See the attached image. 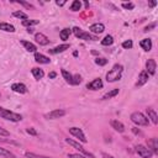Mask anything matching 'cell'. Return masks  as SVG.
Wrapping results in <instances>:
<instances>
[{"label": "cell", "instance_id": "52a82bcc", "mask_svg": "<svg viewBox=\"0 0 158 158\" xmlns=\"http://www.w3.org/2000/svg\"><path fill=\"white\" fill-rule=\"evenodd\" d=\"M69 132L74 136L76 139H78L80 142H83V143H87L88 142V140L85 137V135H84V132L82 131V129H79V127H70Z\"/></svg>", "mask_w": 158, "mask_h": 158}, {"label": "cell", "instance_id": "2e32d148", "mask_svg": "<svg viewBox=\"0 0 158 158\" xmlns=\"http://www.w3.org/2000/svg\"><path fill=\"white\" fill-rule=\"evenodd\" d=\"M69 47H70L69 43H64V45L57 46V47L52 48V49H48V52H49V53H52V55H57V53H62V52H64V51L69 49Z\"/></svg>", "mask_w": 158, "mask_h": 158}, {"label": "cell", "instance_id": "60d3db41", "mask_svg": "<svg viewBox=\"0 0 158 158\" xmlns=\"http://www.w3.org/2000/svg\"><path fill=\"white\" fill-rule=\"evenodd\" d=\"M10 133H9V131H6L5 129H3V127H0V136H9Z\"/></svg>", "mask_w": 158, "mask_h": 158}, {"label": "cell", "instance_id": "3957f363", "mask_svg": "<svg viewBox=\"0 0 158 158\" xmlns=\"http://www.w3.org/2000/svg\"><path fill=\"white\" fill-rule=\"evenodd\" d=\"M72 31H73V34H74L79 40H84V41H97V40H98L97 36L91 35L90 32H85V31L82 30V28L78 27V26L73 27Z\"/></svg>", "mask_w": 158, "mask_h": 158}, {"label": "cell", "instance_id": "f6af8a7d", "mask_svg": "<svg viewBox=\"0 0 158 158\" xmlns=\"http://www.w3.org/2000/svg\"><path fill=\"white\" fill-rule=\"evenodd\" d=\"M56 4H57L58 6H63V5L66 4V1H59V0H58V1H56Z\"/></svg>", "mask_w": 158, "mask_h": 158}, {"label": "cell", "instance_id": "9c48e42d", "mask_svg": "<svg viewBox=\"0 0 158 158\" xmlns=\"http://www.w3.org/2000/svg\"><path fill=\"white\" fill-rule=\"evenodd\" d=\"M156 68H157V63L154 59H148L146 62V72L148 76H154L156 74Z\"/></svg>", "mask_w": 158, "mask_h": 158}, {"label": "cell", "instance_id": "e575fe53", "mask_svg": "<svg viewBox=\"0 0 158 158\" xmlns=\"http://www.w3.org/2000/svg\"><path fill=\"white\" fill-rule=\"evenodd\" d=\"M17 3H19V4H21V5H24V6H25V7H27V9L35 10V6H34L32 4H30V3H26V1H24V0H19Z\"/></svg>", "mask_w": 158, "mask_h": 158}, {"label": "cell", "instance_id": "8992f818", "mask_svg": "<svg viewBox=\"0 0 158 158\" xmlns=\"http://www.w3.org/2000/svg\"><path fill=\"white\" fill-rule=\"evenodd\" d=\"M135 148H136L137 154L142 158H152V156H153V153L151 152V150L148 148V147H146L143 145H137Z\"/></svg>", "mask_w": 158, "mask_h": 158}, {"label": "cell", "instance_id": "d590c367", "mask_svg": "<svg viewBox=\"0 0 158 158\" xmlns=\"http://www.w3.org/2000/svg\"><path fill=\"white\" fill-rule=\"evenodd\" d=\"M121 6H122L124 9H126V10H133L135 4H133V3H122Z\"/></svg>", "mask_w": 158, "mask_h": 158}, {"label": "cell", "instance_id": "7a4b0ae2", "mask_svg": "<svg viewBox=\"0 0 158 158\" xmlns=\"http://www.w3.org/2000/svg\"><path fill=\"white\" fill-rule=\"evenodd\" d=\"M0 118L1 119H5V120H9V121H13V122H19L22 120V116L20 114H16V112H13L7 109H4L0 106Z\"/></svg>", "mask_w": 158, "mask_h": 158}, {"label": "cell", "instance_id": "30bf717a", "mask_svg": "<svg viewBox=\"0 0 158 158\" xmlns=\"http://www.w3.org/2000/svg\"><path fill=\"white\" fill-rule=\"evenodd\" d=\"M103 85H104L103 80L100 78H95L94 80H91L90 83L87 84V89H89V90H99V89L103 88Z\"/></svg>", "mask_w": 158, "mask_h": 158}, {"label": "cell", "instance_id": "1f68e13d", "mask_svg": "<svg viewBox=\"0 0 158 158\" xmlns=\"http://www.w3.org/2000/svg\"><path fill=\"white\" fill-rule=\"evenodd\" d=\"M25 156H26L27 158H51V157H47V156H41V154L32 153V152H26Z\"/></svg>", "mask_w": 158, "mask_h": 158}, {"label": "cell", "instance_id": "7dc6e473", "mask_svg": "<svg viewBox=\"0 0 158 158\" xmlns=\"http://www.w3.org/2000/svg\"><path fill=\"white\" fill-rule=\"evenodd\" d=\"M148 4H150V6H152V7H153V6H156V5H157V1H150Z\"/></svg>", "mask_w": 158, "mask_h": 158}, {"label": "cell", "instance_id": "4dcf8cb0", "mask_svg": "<svg viewBox=\"0 0 158 158\" xmlns=\"http://www.w3.org/2000/svg\"><path fill=\"white\" fill-rule=\"evenodd\" d=\"M13 16H15V17H17V19H22V21L28 19L27 14H25V13H22V11H14V13H13Z\"/></svg>", "mask_w": 158, "mask_h": 158}, {"label": "cell", "instance_id": "c3c4849f", "mask_svg": "<svg viewBox=\"0 0 158 158\" xmlns=\"http://www.w3.org/2000/svg\"><path fill=\"white\" fill-rule=\"evenodd\" d=\"M84 4H85V7H87V9H89V3H88V1H85Z\"/></svg>", "mask_w": 158, "mask_h": 158}, {"label": "cell", "instance_id": "8fae6325", "mask_svg": "<svg viewBox=\"0 0 158 158\" xmlns=\"http://www.w3.org/2000/svg\"><path fill=\"white\" fill-rule=\"evenodd\" d=\"M35 40H36V42H37L40 46H47L49 43V38L46 35L41 34V32H37L35 35Z\"/></svg>", "mask_w": 158, "mask_h": 158}, {"label": "cell", "instance_id": "7402d4cb", "mask_svg": "<svg viewBox=\"0 0 158 158\" xmlns=\"http://www.w3.org/2000/svg\"><path fill=\"white\" fill-rule=\"evenodd\" d=\"M21 45H22L25 47V49L28 52H36V49H37V47L32 43V42H28V41H21Z\"/></svg>", "mask_w": 158, "mask_h": 158}, {"label": "cell", "instance_id": "836d02e7", "mask_svg": "<svg viewBox=\"0 0 158 158\" xmlns=\"http://www.w3.org/2000/svg\"><path fill=\"white\" fill-rule=\"evenodd\" d=\"M132 46H133V43H132L131 40H127V41L122 42V47H124L125 49H130V48H132Z\"/></svg>", "mask_w": 158, "mask_h": 158}, {"label": "cell", "instance_id": "7c38bea8", "mask_svg": "<svg viewBox=\"0 0 158 158\" xmlns=\"http://www.w3.org/2000/svg\"><path fill=\"white\" fill-rule=\"evenodd\" d=\"M104 30H105V26H104L103 24H100V22L93 24V25L89 26V31H90L91 34H97V35H99V34H103V32H104Z\"/></svg>", "mask_w": 158, "mask_h": 158}, {"label": "cell", "instance_id": "681fc988", "mask_svg": "<svg viewBox=\"0 0 158 158\" xmlns=\"http://www.w3.org/2000/svg\"><path fill=\"white\" fill-rule=\"evenodd\" d=\"M0 97H1V94H0Z\"/></svg>", "mask_w": 158, "mask_h": 158}, {"label": "cell", "instance_id": "b9f144b4", "mask_svg": "<svg viewBox=\"0 0 158 158\" xmlns=\"http://www.w3.org/2000/svg\"><path fill=\"white\" fill-rule=\"evenodd\" d=\"M132 132H133L135 135H140V136H142V132H141L140 130H137V127H133V129H132Z\"/></svg>", "mask_w": 158, "mask_h": 158}, {"label": "cell", "instance_id": "d4e9b609", "mask_svg": "<svg viewBox=\"0 0 158 158\" xmlns=\"http://www.w3.org/2000/svg\"><path fill=\"white\" fill-rule=\"evenodd\" d=\"M61 73H62V77L64 78V80H66L67 83H69V84H72V85H73V76L70 74V73H69L68 70H66V69H62Z\"/></svg>", "mask_w": 158, "mask_h": 158}, {"label": "cell", "instance_id": "44dd1931", "mask_svg": "<svg viewBox=\"0 0 158 158\" xmlns=\"http://www.w3.org/2000/svg\"><path fill=\"white\" fill-rule=\"evenodd\" d=\"M31 73H32V76H34L35 79H37V80H40V79H42V78L45 77V72H43V69L37 68V67H35V68L31 69Z\"/></svg>", "mask_w": 158, "mask_h": 158}, {"label": "cell", "instance_id": "cb8c5ba5", "mask_svg": "<svg viewBox=\"0 0 158 158\" xmlns=\"http://www.w3.org/2000/svg\"><path fill=\"white\" fill-rule=\"evenodd\" d=\"M0 30L5 31V32H15V27L6 22H0Z\"/></svg>", "mask_w": 158, "mask_h": 158}, {"label": "cell", "instance_id": "5bb4252c", "mask_svg": "<svg viewBox=\"0 0 158 158\" xmlns=\"http://www.w3.org/2000/svg\"><path fill=\"white\" fill-rule=\"evenodd\" d=\"M148 79H150V76L147 74V72L146 70H142L140 73V76H139V80H137V83H136V87H142V85H145V84L148 82Z\"/></svg>", "mask_w": 158, "mask_h": 158}, {"label": "cell", "instance_id": "603a6c76", "mask_svg": "<svg viewBox=\"0 0 158 158\" xmlns=\"http://www.w3.org/2000/svg\"><path fill=\"white\" fill-rule=\"evenodd\" d=\"M119 89L118 88H115V89H112V90H110V91H108L105 95H103V100H108V99H111V98H114V97H116L118 94H119Z\"/></svg>", "mask_w": 158, "mask_h": 158}, {"label": "cell", "instance_id": "ffe728a7", "mask_svg": "<svg viewBox=\"0 0 158 158\" xmlns=\"http://www.w3.org/2000/svg\"><path fill=\"white\" fill-rule=\"evenodd\" d=\"M35 61L37 62V63H41V64H48V63L51 62V59L48 58V57H46V56H43V55H41V53H35Z\"/></svg>", "mask_w": 158, "mask_h": 158}, {"label": "cell", "instance_id": "74e56055", "mask_svg": "<svg viewBox=\"0 0 158 158\" xmlns=\"http://www.w3.org/2000/svg\"><path fill=\"white\" fill-rule=\"evenodd\" d=\"M156 26H157V24H156V22H152V24H150L148 26H146L143 31H145V32H148V31H151V30H152V28H154Z\"/></svg>", "mask_w": 158, "mask_h": 158}, {"label": "cell", "instance_id": "484cf974", "mask_svg": "<svg viewBox=\"0 0 158 158\" xmlns=\"http://www.w3.org/2000/svg\"><path fill=\"white\" fill-rule=\"evenodd\" d=\"M70 34H72V30H69V28H63L61 32H59V37L63 41H67L69 38V35Z\"/></svg>", "mask_w": 158, "mask_h": 158}, {"label": "cell", "instance_id": "9a60e30c", "mask_svg": "<svg viewBox=\"0 0 158 158\" xmlns=\"http://www.w3.org/2000/svg\"><path fill=\"white\" fill-rule=\"evenodd\" d=\"M11 89L15 93H19V94H25V93H27V87L25 85L24 83H15V84H13Z\"/></svg>", "mask_w": 158, "mask_h": 158}, {"label": "cell", "instance_id": "7bdbcfd3", "mask_svg": "<svg viewBox=\"0 0 158 158\" xmlns=\"http://www.w3.org/2000/svg\"><path fill=\"white\" fill-rule=\"evenodd\" d=\"M48 77H49L51 79H53V78H56V77H57V73H56V72H51L49 74H48Z\"/></svg>", "mask_w": 158, "mask_h": 158}, {"label": "cell", "instance_id": "ac0fdd59", "mask_svg": "<svg viewBox=\"0 0 158 158\" xmlns=\"http://www.w3.org/2000/svg\"><path fill=\"white\" fill-rule=\"evenodd\" d=\"M110 125H111V127H112L114 130H116L118 132H120V133L125 132V126H124L122 122H120V121H118V120H111V121H110Z\"/></svg>", "mask_w": 158, "mask_h": 158}, {"label": "cell", "instance_id": "277c9868", "mask_svg": "<svg viewBox=\"0 0 158 158\" xmlns=\"http://www.w3.org/2000/svg\"><path fill=\"white\" fill-rule=\"evenodd\" d=\"M131 121L135 122L136 125H139V126H148L150 125L148 118L145 116V115L140 111H135L131 114Z\"/></svg>", "mask_w": 158, "mask_h": 158}, {"label": "cell", "instance_id": "4316f807", "mask_svg": "<svg viewBox=\"0 0 158 158\" xmlns=\"http://www.w3.org/2000/svg\"><path fill=\"white\" fill-rule=\"evenodd\" d=\"M40 24V20H35V19H27V20H24L22 21V25L24 26H27V27H31V26H35V25H38Z\"/></svg>", "mask_w": 158, "mask_h": 158}, {"label": "cell", "instance_id": "f35d334b", "mask_svg": "<svg viewBox=\"0 0 158 158\" xmlns=\"http://www.w3.org/2000/svg\"><path fill=\"white\" fill-rule=\"evenodd\" d=\"M27 133H30V135H32V136H37V131L34 129V127H28L27 130Z\"/></svg>", "mask_w": 158, "mask_h": 158}, {"label": "cell", "instance_id": "e0dca14e", "mask_svg": "<svg viewBox=\"0 0 158 158\" xmlns=\"http://www.w3.org/2000/svg\"><path fill=\"white\" fill-rule=\"evenodd\" d=\"M146 112H147V116H148V120H151L154 125H157L158 124V115H157V112L153 109H151V108H147Z\"/></svg>", "mask_w": 158, "mask_h": 158}, {"label": "cell", "instance_id": "83f0119b", "mask_svg": "<svg viewBox=\"0 0 158 158\" xmlns=\"http://www.w3.org/2000/svg\"><path fill=\"white\" fill-rule=\"evenodd\" d=\"M114 43V37L110 36V35H106L103 40H101V45L103 46H110Z\"/></svg>", "mask_w": 158, "mask_h": 158}, {"label": "cell", "instance_id": "f1b7e54d", "mask_svg": "<svg viewBox=\"0 0 158 158\" xmlns=\"http://www.w3.org/2000/svg\"><path fill=\"white\" fill-rule=\"evenodd\" d=\"M0 156L5 157V158H16V156L14 153H11L10 151H7L5 148H1V147H0Z\"/></svg>", "mask_w": 158, "mask_h": 158}, {"label": "cell", "instance_id": "ab89813d", "mask_svg": "<svg viewBox=\"0 0 158 158\" xmlns=\"http://www.w3.org/2000/svg\"><path fill=\"white\" fill-rule=\"evenodd\" d=\"M68 157H69V158H87V157L80 156V154H78V153H69Z\"/></svg>", "mask_w": 158, "mask_h": 158}, {"label": "cell", "instance_id": "d6a6232c", "mask_svg": "<svg viewBox=\"0 0 158 158\" xmlns=\"http://www.w3.org/2000/svg\"><path fill=\"white\" fill-rule=\"evenodd\" d=\"M80 83H82V76H79V74L73 76V85H78Z\"/></svg>", "mask_w": 158, "mask_h": 158}, {"label": "cell", "instance_id": "ee69618b", "mask_svg": "<svg viewBox=\"0 0 158 158\" xmlns=\"http://www.w3.org/2000/svg\"><path fill=\"white\" fill-rule=\"evenodd\" d=\"M103 157H104V158H114L112 156H110V154H108V153H105V152H103Z\"/></svg>", "mask_w": 158, "mask_h": 158}, {"label": "cell", "instance_id": "6da1fadb", "mask_svg": "<svg viewBox=\"0 0 158 158\" xmlns=\"http://www.w3.org/2000/svg\"><path fill=\"white\" fill-rule=\"evenodd\" d=\"M122 70H124V66L122 64H115L111 68V70H109L106 73V80L109 83L120 80L121 79V74H122Z\"/></svg>", "mask_w": 158, "mask_h": 158}, {"label": "cell", "instance_id": "f546056e", "mask_svg": "<svg viewBox=\"0 0 158 158\" xmlns=\"http://www.w3.org/2000/svg\"><path fill=\"white\" fill-rule=\"evenodd\" d=\"M80 7H82V3L79 1V0H74V1L72 3V5H70L72 11H79Z\"/></svg>", "mask_w": 158, "mask_h": 158}, {"label": "cell", "instance_id": "4fadbf2b", "mask_svg": "<svg viewBox=\"0 0 158 158\" xmlns=\"http://www.w3.org/2000/svg\"><path fill=\"white\" fill-rule=\"evenodd\" d=\"M147 145H148V148L151 150V152L153 154H158V140L156 137H152L147 141Z\"/></svg>", "mask_w": 158, "mask_h": 158}, {"label": "cell", "instance_id": "bcb514c9", "mask_svg": "<svg viewBox=\"0 0 158 158\" xmlns=\"http://www.w3.org/2000/svg\"><path fill=\"white\" fill-rule=\"evenodd\" d=\"M27 32L28 34H34V28L32 27H27Z\"/></svg>", "mask_w": 158, "mask_h": 158}, {"label": "cell", "instance_id": "5b68a950", "mask_svg": "<svg viewBox=\"0 0 158 158\" xmlns=\"http://www.w3.org/2000/svg\"><path fill=\"white\" fill-rule=\"evenodd\" d=\"M66 142L68 143V145H70L72 147H74V148L76 150H78L79 152H82L84 156H85V157H89V158H95V157H94V154H91V153H89L88 151H85V150H84V147L82 146V145H79L78 142H76V141H73L72 139H66Z\"/></svg>", "mask_w": 158, "mask_h": 158}, {"label": "cell", "instance_id": "8d00e7d4", "mask_svg": "<svg viewBox=\"0 0 158 158\" xmlns=\"http://www.w3.org/2000/svg\"><path fill=\"white\" fill-rule=\"evenodd\" d=\"M95 63H97V64L98 66H105V64H106V63H108V59L106 58H97L95 59Z\"/></svg>", "mask_w": 158, "mask_h": 158}, {"label": "cell", "instance_id": "ba28073f", "mask_svg": "<svg viewBox=\"0 0 158 158\" xmlns=\"http://www.w3.org/2000/svg\"><path fill=\"white\" fill-rule=\"evenodd\" d=\"M66 115V111L62 110V109H57V110H52L49 111L48 114L45 115V118L48 119V120H55V119H59L62 116H64Z\"/></svg>", "mask_w": 158, "mask_h": 158}, {"label": "cell", "instance_id": "d6986e66", "mask_svg": "<svg viewBox=\"0 0 158 158\" xmlns=\"http://www.w3.org/2000/svg\"><path fill=\"white\" fill-rule=\"evenodd\" d=\"M140 46L142 47V49H145L146 52H150L152 49V40L151 38H143L140 42Z\"/></svg>", "mask_w": 158, "mask_h": 158}]
</instances>
